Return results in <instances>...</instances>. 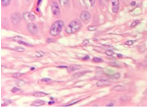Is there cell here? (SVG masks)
<instances>
[{"label": "cell", "mask_w": 147, "mask_h": 108, "mask_svg": "<svg viewBox=\"0 0 147 108\" xmlns=\"http://www.w3.org/2000/svg\"><path fill=\"white\" fill-rule=\"evenodd\" d=\"M135 41H130V40H129V41H128L126 42H125V44L127 45H133L134 44Z\"/></svg>", "instance_id": "d4e9b609"}, {"label": "cell", "mask_w": 147, "mask_h": 108, "mask_svg": "<svg viewBox=\"0 0 147 108\" xmlns=\"http://www.w3.org/2000/svg\"><path fill=\"white\" fill-rule=\"evenodd\" d=\"M22 37H21L20 36H16L14 38L13 41L19 42V41H22Z\"/></svg>", "instance_id": "cb8c5ba5"}, {"label": "cell", "mask_w": 147, "mask_h": 108, "mask_svg": "<svg viewBox=\"0 0 147 108\" xmlns=\"http://www.w3.org/2000/svg\"><path fill=\"white\" fill-rule=\"evenodd\" d=\"M59 1L60 3V5L62 6H64L68 4L69 0H59Z\"/></svg>", "instance_id": "ac0fdd59"}, {"label": "cell", "mask_w": 147, "mask_h": 108, "mask_svg": "<svg viewBox=\"0 0 147 108\" xmlns=\"http://www.w3.org/2000/svg\"><path fill=\"white\" fill-rule=\"evenodd\" d=\"M81 26V23L79 20L71 21L65 28V31L67 34H75L77 32Z\"/></svg>", "instance_id": "6da1fadb"}, {"label": "cell", "mask_w": 147, "mask_h": 108, "mask_svg": "<svg viewBox=\"0 0 147 108\" xmlns=\"http://www.w3.org/2000/svg\"><path fill=\"white\" fill-rule=\"evenodd\" d=\"M111 4L112 6V11L114 13L118 12L119 8V2L118 0H112Z\"/></svg>", "instance_id": "8992f818"}, {"label": "cell", "mask_w": 147, "mask_h": 108, "mask_svg": "<svg viewBox=\"0 0 147 108\" xmlns=\"http://www.w3.org/2000/svg\"><path fill=\"white\" fill-rule=\"evenodd\" d=\"M14 50H15V51L17 52H23L25 50V49L24 48L22 47L17 46L14 48Z\"/></svg>", "instance_id": "2e32d148"}, {"label": "cell", "mask_w": 147, "mask_h": 108, "mask_svg": "<svg viewBox=\"0 0 147 108\" xmlns=\"http://www.w3.org/2000/svg\"><path fill=\"white\" fill-rule=\"evenodd\" d=\"M11 19L13 24L16 25L20 23L21 20V16L19 13H14L11 15Z\"/></svg>", "instance_id": "277c9868"}, {"label": "cell", "mask_w": 147, "mask_h": 108, "mask_svg": "<svg viewBox=\"0 0 147 108\" xmlns=\"http://www.w3.org/2000/svg\"><path fill=\"white\" fill-rule=\"evenodd\" d=\"M42 80V81H45V82H48V81L51 80V79H49V78H43Z\"/></svg>", "instance_id": "d6a6232c"}, {"label": "cell", "mask_w": 147, "mask_h": 108, "mask_svg": "<svg viewBox=\"0 0 147 108\" xmlns=\"http://www.w3.org/2000/svg\"><path fill=\"white\" fill-rule=\"evenodd\" d=\"M106 106L107 107H112V106H114V104L112 102H110L109 104L106 105Z\"/></svg>", "instance_id": "1f68e13d"}, {"label": "cell", "mask_w": 147, "mask_h": 108, "mask_svg": "<svg viewBox=\"0 0 147 108\" xmlns=\"http://www.w3.org/2000/svg\"><path fill=\"white\" fill-rule=\"evenodd\" d=\"M45 103V102L43 100H41L40 99H37L33 102H32V103L31 104V106L35 107H39L43 105Z\"/></svg>", "instance_id": "8fae6325"}, {"label": "cell", "mask_w": 147, "mask_h": 108, "mask_svg": "<svg viewBox=\"0 0 147 108\" xmlns=\"http://www.w3.org/2000/svg\"><path fill=\"white\" fill-rule=\"evenodd\" d=\"M109 1V0H105V1H106V2H108Z\"/></svg>", "instance_id": "8d00e7d4"}, {"label": "cell", "mask_w": 147, "mask_h": 108, "mask_svg": "<svg viewBox=\"0 0 147 108\" xmlns=\"http://www.w3.org/2000/svg\"><path fill=\"white\" fill-rule=\"evenodd\" d=\"M81 68V65L77 64V65H71V66H69V67H67V68H68V72H70V73H71V72H74V71H75L76 70H79V69H80Z\"/></svg>", "instance_id": "7c38bea8"}, {"label": "cell", "mask_w": 147, "mask_h": 108, "mask_svg": "<svg viewBox=\"0 0 147 108\" xmlns=\"http://www.w3.org/2000/svg\"><path fill=\"white\" fill-rule=\"evenodd\" d=\"M85 7H93L95 4V0H82Z\"/></svg>", "instance_id": "30bf717a"}, {"label": "cell", "mask_w": 147, "mask_h": 108, "mask_svg": "<svg viewBox=\"0 0 147 108\" xmlns=\"http://www.w3.org/2000/svg\"><path fill=\"white\" fill-rule=\"evenodd\" d=\"M48 94L46 93H45L44 92H35L33 94V96L37 97H44L46 96Z\"/></svg>", "instance_id": "5bb4252c"}, {"label": "cell", "mask_w": 147, "mask_h": 108, "mask_svg": "<svg viewBox=\"0 0 147 108\" xmlns=\"http://www.w3.org/2000/svg\"><path fill=\"white\" fill-rule=\"evenodd\" d=\"M86 73V72H80V73H78L76 74H75L74 76L75 78H77V77H80L81 76L83 75V74H85Z\"/></svg>", "instance_id": "603a6c76"}, {"label": "cell", "mask_w": 147, "mask_h": 108, "mask_svg": "<svg viewBox=\"0 0 147 108\" xmlns=\"http://www.w3.org/2000/svg\"><path fill=\"white\" fill-rule=\"evenodd\" d=\"M93 61L94 62H95V63H100V62H103V60L102 59L100 58L94 57L93 59Z\"/></svg>", "instance_id": "ffe728a7"}, {"label": "cell", "mask_w": 147, "mask_h": 108, "mask_svg": "<svg viewBox=\"0 0 147 108\" xmlns=\"http://www.w3.org/2000/svg\"><path fill=\"white\" fill-rule=\"evenodd\" d=\"M80 18L82 21H87L90 19L91 14L87 11H84L80 14Z\"/></svg>", "instance_id": "ba28073f"}, {"label": "cell", "mask_w": 147, "mask_h": 108, "mask_svg": "<svg viewBox=\"0 0 147 108\" xmlns=\"http://www.w3.org/2000/svg\"><path fill=\"white\" fill-rule=\"evenodd\" d=\"M89 43V41H88V40H85L83 41V44L84 45H87Z\"/></svg>", "instance_id": "f546056e"}, {"label": "cell", "mask_w": 147, "mask_h": 108, "mask_svg": "<svg viewBox=\"0 0 147 108\" xmlns=\"http://www.w3.org/2000/svg\"><path fill=\"white\" fill-rule=\"evenodd\" d=\"M2 5L4 7L8 6L10 3V0H2Z\"/></svg>", "instance_id": "e0dca14e"}, {"label": "cell", "mask_w": 147, "mask_h": 108, "mask_svg": "<svg viewBox=\"0 0 147 108\" xmlns=\"http://www.w3.org/2000/svg\"><path fill=\"white\" fill-rule=\"evenodd\" d=\"M110 84V82L105 79H101L96 83V86L97 87H105L109 86Z\"/></svg>", "instance_id": "9c48e42d"}, {"label": "cell", "mask_w": 147, "mask_h": 108, "mask_svg": "<svg viewBox=\"0 0 147 108\" xmlns=\"http://www.w3.org/2000/svg\"><path fill=\"white\" fill-rule=\"evenodd\" d=\"M121 74L120 73H116L115 74H113L111 76V78L112 79H114V80H117L118 79L120 78Z\"/></svg>", "instance_id": "9a60e30c"}, {"label": "cell", "mask_w": 147, "mask_h": 108, "mask_svg": "<svg viewBox=\"0 0 147 108\" xmlns=\"http://www.w3.org/2000/svg\"><path fill=\"white\" fill-rule=\"evenodd\" d=\"M32 0H23V2L25 4H29Z\"/></svg>", "instance_id": "4dcf8cb0"}, {"label": "cell", "mask_w": 147, "mask_h": 108, "mask_svg": "<svg viewBox=\"0 0 147 108\" xmlns=\"http://www.w3.org/2000/svg\"><path fill=\"white\" fill-rule=\"evenodd\" d=\"M88 29L89 30V31H94L96 29V26H90V27H88Z\"/></svg>", "instance_id": "83f0119b"}, {"label": "cell", "mask_w": 147, "mask_h": 108, "mask_svg": "<svg viewBox=\"0 0 147 108\" xmlns=\"http://www.w3.org/2000/svg\"><path fill=\"white\" fill-rule=\"evenodd\" d=\"M24 84H25V82L23 81V80H20L18 81V82H17V85L19 86H20V87L23 86Z\"/></svg>", "instance_id": "4316f807"}, {"label": "cell", "mask_w": 147, "mask_h": 108, "mask_svg": "<svg viewBox=\"0 0 147 108\" xmlns=\"http://www.w3.org/2000/svg\"><path fill=\"white\" fill-rule=\"evenodd\" d=\"M20 91V89H18V88H16V87H14V88H13V89L12 90V92L13 93H15L18 91Z\"/></svg>", "instance_id": "f1b7e54d"}, {"label": "cell", "mask_w": 147, "mask_h": 108, "mask_svg": "<svg viewBox=\"0 0 147 108\" xmlns=\"http://www.w3.org/2000/svg\"><path fill=\"white\" fill-rule=\"evenodd\" d=\"M27 29L30 33L32 34H36L38 31V27L33 23H30L27 25Z\"/></svg>", "instance_id": "5b68a950"}, {"label": "cell", "mask_w": 147, "mask_h": 108, "mask_svg": "<svg viewBox=\"0 0 147 108\" xmlns=\"http://www.w3.org/2000/svg\"><path fill=\"white\" fill-rule=\"evenodd\" d=\"M145 61H146V63L147 64V56L146 57V58H145Z\"/></svg>", "instance_id": "d590c367"}, {"label": "cell", "mask_w": 147, "mask_h": 108, "mask_svg": "<svg viewBox=\"0 0 147 108\" xmlns=\"http://www.w3.org/2000/svg\"><path fill=\"white\" fill-rule=\"evenodd\" d=\"M23 17L24 19V20L27 21H33L35 20V16L33 14L27 12L24 13L23 14Z\"/></svg>", "instance_id": "52a82bcc"}, {"label": "cell", "mask_w": 147, "mask_h": 108, "mask_svg": "<svg viewBox=\"0 0 147 108\" xmlns=\"http://www.w3.org/2000/svg\"><path fill=\"white\" fill-rule=\"evenodd\" d=\"M146 94H147V90H146Z\"/></svg>", "instance_id": "74e56055"}, {"label": "cell", "mask_w": 147, "mask_h": 108, "mask_svg": "<svg viewBox=\"0 0 147 108\" xmlns=\"http://www.w3.org/2000/svg\"><path fill=\"white\" fill-rule=\"evenodd\" d=\"M125 87L122 85H116L113 88V90L117 92H123L125 90Z\"/></svg>", "instance_id": "4fadbf2b"}, {"label": "cell", "mask_w": 147, "mask_h": 108, "mask_svg": "<svg viewBox=\"0 0 147 108\" xmlns=\"http://www.w3.org/2000/svg\"><path fill=\"white\" fill-rule=\"evenodd\" d=\"M89 58H90L89 57L87 56H86L85 58H84V60H89Z\"/></svg>", "instance_id": "836d02e7"}, {"label": "cell", "mask_w": 147, "mask_h": 108, "mask_svg": "<svg viewBox=\"0 0 147 108\" xmlns=\"http://www.w3.org/2000/svg\"><path fill=\"white\" fill-rule=\"evenodd\" d=\"M51 10L54 15L57 17H59L60 14V8L57 3L53 2L51 4Z\"/></svg>", "instance_id": "3957f363"}, {"label": "cell", "mask_w": 147, "mask_h": 108, "mask_svg": "<svg viewBox=\"0 0 147 108\" xmlns=\"http://www.w3.org/2000/svg\"><path fill=\"white\" fill-rule=\"evenodd\" d=\"M117 57L119 58H122V55H121L120 54H117Z\"/></svg>", "instance_id": "e575fe53"}, {"label": "cell", "mask_w": 147, "mask_h": 108, "mask_svg": "<svg viewBox=\"0 0 147 108\" xmlns=\"http://www.w3.org/2000/svg\"><path fill=\"white\" fill-rule=\"evenodd\" d=\"M44 52L43 51H37L36 52V56L38 58H40L43 57L44 55Z\"/></svg>", "instance_id": "d6986e66"}, {"label": "cell", "mask_w": 147, "mask_h": 108, "mask_svg": "<svg viewBox=\"0 0 147 108\" xmlns=\"http://www.w3.org/2000/svg\"><path fill=\"white\" fill-rule=\"evenodd\" d=\"M22 74H21L20 73H19V72H18V73H16L15 74H14L13 75V77H15V78H19L20 77V76H21Z\"/></svg>", "instance_id": "484cf974"}, {"label": "cell", "mask_w": 147, "mask_h": 108, "mask_svg": "<svg viewBox=\"0 0 147 108\" xmlns=\"http://www.w3.org/2000/svg\"><path fill=\"white\" fill-rule=\"evenodd\" d=\"M139 22H140V21H139V20H134V21H133V22H132V23L131 24V27H135V26H136L137 25H138V24L139 23Z\"/></svg>", "instance_id": "7402d4cb"}, {"label": "cell", "mask_w": 147, "mask_h": 108, "mask_svg": "<svg viewBox=\"0 0 147 108\" xmlns=\"http://www.w3.org/2000/svg\"><path fill=\"white\" fill-rule=\"evenodd\" d=\"M64 26V23L62 20H57L55 21L51 27L50 33L53 36H58L62 31Z\"/></svg>", "instance_id": "7a4b0ae2"}, {"label": "cell", "mask_w": 147, "mask_h": 108, "mask_svg": "<svg viewBox=\"0 0 147 108\" xmlns=\"http://www.w3.org/2000/svg\"><path fill=\"white\" fill-rule=\"evenodd\" d=\"M105 54H106L107 56L111 57V56H113L114 54V51H113L111 50H108L107 51H106Z\"/></svg>", "instance_id": "44dd1931"}]
</instances>
